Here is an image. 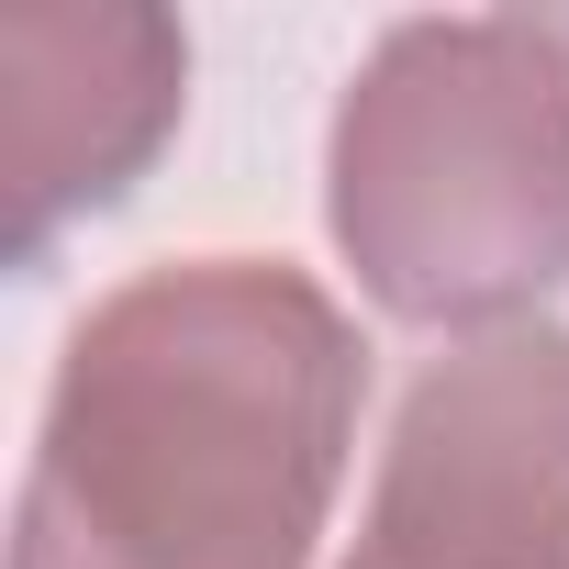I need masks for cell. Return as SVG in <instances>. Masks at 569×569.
Here are the masks:
<instances>
[{
  "mask_svg": "<svg viewBox=\"0 0 569 569\" xmlns=\"http://www.w3.org/2000/svg\"><path fill=\"white\" fill-rule=\"evenodd\" d=\"M347 569H569V336L491 325L391 425Z\"/></svg>",
  "mask_w": 569,
  "mask_h": 569,
  "instance_id": "3",
  "label": "cell"
},
{
  "mask_svg": "<svg viewBox=\"0 0 569 569\" xmlns=\"http://www.w3.org/2000/svg\"><path fill=\"white\" fill-rule=\"evenodd\" d=\"M179 23L157 12H0V190L12 246L112 201L179 123Z\"/></svg>",
  "mask_w": 569,
  "mask_h": 569,
  "instance_id": "4",
  "label": "cell"
},
{
  "mask_svg": "<svg viewBox=\"0 0 569 569\" xmlns=\"http://www.w3.org/2000/svg\"><path fill=\"white\" fill-rule=\"evenodd\" d=\"M336 246L402 325L569 279V68L525 23H402L336 112Z\"/></svg>",
  "mask_w": 569,
  "mask_h": 569,
  "instance_id": "2",
  "label": "cell"
},
{
  "mask_svg": "<svg viewBox=\"0 0 569 569\" xmlns=\"http://www.w3.org/2000/svg\"><path fill=\"white\" fill-rule=\"evenodd\" d=\"M358 380V336L302 268H146L68 336L12 569H313Z\"/></svg>",
  "mask_w": 569,
  "mask_h": 569,
  "instance_id": "1",
  "label": "cell"
}]
</instances>
